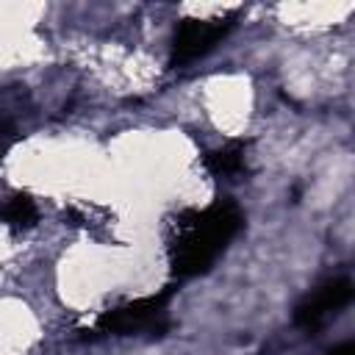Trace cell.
Listing matches in <instances>:
<instances>
[{
  "instance_id": "cell-1",
  "label": "cell",
  "mask_w": 355,
  "mask_h": 355,
  "mask_svg": "<svg viewBox=\"0 0 355 355\" xmlns=\"http://www.w3.org/2000/svg\"><path fill=\"white\" fill-rule=\"evenodd\" d=\"M244 214L236 200L219 197L208 208L180 211L169 222L166 233V255L175 277H197L205 275L216 258L227 250V244L241 233Z\"/></svg>"
},
{
  "instance_id": "cell-2",
  "label": "cell",
  "mask_w": 355,
  "mask_h": 355,
  "mask_svg": "<svg viewBox=\"0 0 355 355\" xmlns=\"http://www.w3.org/2000/svg\"><path fill=\"white\" fill-rule=\"evenodd\" d=\"M169 297H172V288H166L155 297H141V300L116 305L111 311H103L97 316V330L114 333V336H133V333L164 336L172 327L169 313H166Z\"/></svg>"
},
{
  "instance_id": "cell-3",
  "label": "cell",
  "mask_w": 355,
  "mask_h": 355,
  "mask_svg": "<svg viewBox=\"0 0 355 355\" xmlns=\"http://www.w3.org/2000/svg\"><path fill=\"white\" fill-rule=\"evenodd\" d=\"M236 19H239V11L214 17V19H197V17L180 19L175 28V36H172L169 67H186V64L208 55L236 28Z\"/></svg>"
},
{
  "instance_id": "cell-4",
  "label": "cell",
  "mask_w": 355,
  "mask_h": 355,
  "mask_svg": "<svg viewBox=\"0 0 355 355\" xmlns=\"http://www.w3.org/2000/svg\"><path fill=\"white\" fill-rule=\"evenodd\" d=\"M352 302V280L349 277H333L324 280L322 286H316L313 291H308L297 308H294V324L316 333L324 322L336 319L347 305Z\"/></svg>"
},
{
  "instance_id": "cell-5",
  "label": "cell",
  "mask_w": 355,
  "mask_h": 355,
  "mask_svg": "<svg viewBox=\"0 0 355 355\" xmlns=\"http://www.w3.org/2000/svg\"><path fill=\"white\" fill-rule=\"evenodd\" d=\"M244 150H247L244 141H230L225 147L208 150L202 155V164L214 178H236L244 172Z\"/></svg>"
},
{
  "instance_id": "cell-6",
  "label": "cell",
  "mask_w": 355,
  "mask_h": 355,
  "mask_svg": "<svg viewBox=\"0 0 355 355\" xmlns=\"http://www.w3.org/2000/svg\"><path fill=\"white\" fill-rule=\"evenodd\" d=\"M0 219H3L11 230H28V227H33V225L39 222V208H36V202L31 200V194L17 191V194H11V197L3 202Z\"/></svg>"
},
{
  "instance_id": "cell-7",
  "label": "cell",
  "mask_w": 355,
  "mask_h": 355,
  "mask_svg": "<svg viewBox=\"0 0 355 355\" xmlns=\"http://www.w3.org/2000/svg\"><path fill=\"white\" fill-rule=\"evenodd\" d=\"M324 355H355V341H352V338H347V341L336 344L333 349H327Z\"/></svg>"
}]
</instances>
